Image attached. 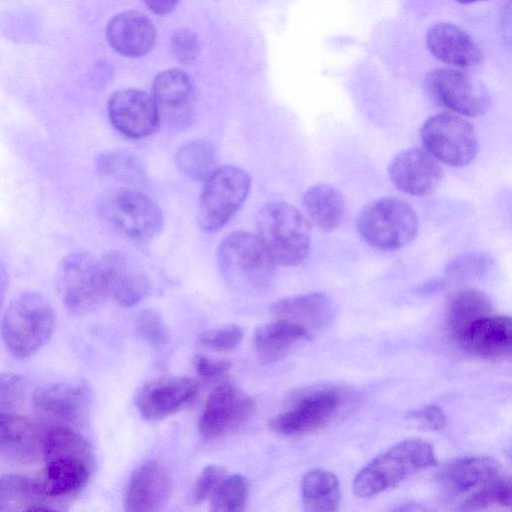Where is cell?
Wrapping results in <instances>:
<instances>
[{
	"label": "cell",
	"instance_id": "d590c367",
	"mask_svg": "<svg viewBox=\"0 0 512 512\" xmlns=\"http://www.w3.org/2000/svg\"><path fill=\"white\" fill-rule=\"evenodd\" d=\"M243 338V331L237 325H227L208 330L201 334V343L211 349L227 351L236 348Z\"/></svg>",
	"mask_w": 512,
	"mask_h": 512
},
{
	"label": "cell",
	"instance_id": "7c38bea8",
	"mask_svg": "<svg viewBox=\"0 0 512 512\" xmlns=\"http://www.w3.org/2000/svg\"><path fill=\"white\" fill-rule=\"evenodd\" d=\"M104 213L119 233L133 240L153 237L163 223L159 207L148 196L133 189H123L110 196Z\"/></svg>",
	"mask_w": 512,
	"mask_h": 512
},
{
	"label": "cell",
	"instance_id": "7bdbcfd3",
	"mask_svg": "<svg viewBox=\"0 0 512 512\" xmlns=\"http://www.w3.org/2000/svg\"><path fill=\"white\" fill-rule=\"evenodd\" d=\"M8 287V272L5 263L0 260V309Z\"/></svg>",
	"mask_w": 512,
	"mask_h": 512
},
{
	"label": "cell",
	"instance_id": "836d02e7",
	"mask_svg": "<svg viewBox=\"0 0 512 512\" xmlns=\"http://www.w3.org/2000/svg\"><path fill=\"white\" fill-rule=\"evenodd\" d=\"M248 494V483L243 476H224L210 497L209 508L214 512L241 511L246 505Z\"/></svg>",
	"mask_w": 512,
	"mask_h": 512
},
{
	"label": "cell",
	"instance_id": "cb8c5ba5",
	"mask_svg": "<svg viewBox=\"0 0 512 512\" xmlns=\"http://www.w3.org/2000/svg\"><path fill=\"white\" fill-rule=\"evenodd\" d=\"M33 403L40 415L62 424L82 420L88 405V391L77 383H52L39 387Z\"/></svg>",
	"mask_w": 512,
	"mask_h": 512
},
{
	"label": "cell",
	"instance_id": "1f68e13d",
	"mask_svg": "<svg viewBox=\"0 0 512 512\" xmlns=\"http://www.w3.org/2000/svg\"><path fill=\"white\" fill-rule=\"evenodd\" d=\"M175 160L184 175L203 182L219 167L214 147L204 140H191L181 145Z\"/></svg>",
	"mask_w": 512,
	"mask_h": 512
},
{
	"label": "cell",
	"instance_id": "b9f144b4",
	"mask_svg": "<svg viewBox=\"0 0 512 512\" xmlns=\"http://www.w3.org/2000/svg\"><path fill=\"white\" fill-rule=\"evenodd\" d=\"M146 7L155 14L165 15L171 13L180 0H143Z\"/></svg>",
	"mask_w": 512,
	"mask_h": 512
},
{
	"label": "cell",
	"instance_id": "e0dca14e",
	"mask_svg": "<svg viewBox=\"0 0 512 512\" xmlns=\"http://www.w3.org/2000/svg\"><path fill=\"white\" fill-rule=\"evenodd\" d=\"M388 172L395 187L413 196L431 193L443 177L439 161L426 150L418 148L397 154L391 161Z\"/></svg>",
	"mask_w": 512,
	"mask_h": 512
},
{
	"label": "cell",
	"instance_id": "2e32d148",
	"mask_svg": "<svg viewBox=\"0 0 512 512\" xmlns=\"http://www.w3.org/2000/svg\"><path fill=\"white\" fill-rule=\"evenodd\" d=\"M197 393V384L190 378H159L142 387L136 398V406L147 420H161L189 405Z\"/></svg>",
	"mask_w": 512,
	"mask_h": 512
},
{
	"label": "cell",
	"instance_id": "f1b7e54d",
	"mask_svg": "<svg viewBox=\"0 0 512 512\" xmlns=\"http://www.w3.org/2000/svg\"><path fill=\"white\" fill-rule=\"evenodd\" d=\"M42 484L16 474L0 475V511H52Z\"/></svg>",
	"mask_w": 512,
	"mask_h": 512
},
{
	"label": "cell",
	"instance_id": "277c9868",
	"mask_svg": "<svg viewBox=\"0 0 512 512\" xmlns=\"http://www.w3.org/2000/svg\"><path fill=\"white\" fill-rule=\"evenodd\" d=\"M55 314L50 302L39 292L25 291L7 307L1 335L7 350L17 358H27L51 338Z\"/></svg>",
	"mask_w": 512,
	"mask_h": 512
},
{
	"label": "cell",
	"instance_id": "d6a6232c",
	"mask_svg": "<svg viewBox=\"0 0 512 512\" xmlns=\"http://www.w3.org/2000/svg\"><path fill=\"white\" fill-rule=\"evenodd\" d=\"M96 169L101 175L123 183L136 184L145 178L139 159L126 150L101 153L96 160Z\"/></svg>",
	"mask_w": 512,
	"mask_h": 512
},
{
	"label": "cell",
	"instance_id": "8fae6325",
	"mask_svg": "<svg viewBox=\"0 0 512 512\" xmlns=\"http://www.w3.org/2000/svg\"><path fill=\"white\" fill-rule=\"evenodd\" d=\"M424 87L435 103L458 115L476 117L490 106L484 86L463 70L434 69L426 74Z\"/></svg>",
	"mask_w": 512,
	"mask_h": 512
},
{
	"label": "cell",
	"instance_id": "603a6c76",
	"mask_svg": "<svg viewBox=\"0 0 512 512\" xmlns=\"http://www.w3.org/2000/svg\"><path fill=\"white\" fill-rule=\"evenodd\" d=\"M106 38L119 54L136 58L147 54L154 47L157 31L144 13L128 10L110 19L106 27Z\"/></svg>",
	"mask_w": 512,
	"mask_h": 512
},
{
	"label": "cell",
	"instance_id": "e575fe53",
	"mask_svg": "<svg viewBox=\"0 0 512 512\" xmlns=\"http://www.w3.org/2000/svg\"><path fill=\"white\" fill-rule=\"evenodd\" d=\"M136 328L140 336L153 346H162L168 341V329L156 310H141L136 317Z\"/></svg>",
	"mask_w": 512,
	"mask_h": 512
},
{
	"label": "cell",
	"instance_id": "ffe728a7",
	"mask_svg": "<svg viewBox=\"0 0 512 512\" xmlns=\"http://www.w3.org/2000/svg\"><path fill=\"white\" fill-rule=\"evenodd\" d=\"M171 478L157 461H148L131 475L125 491L124 506L130 512H150L162 508L170 498Z\"/></svg>",
	"mask_w": 512,
	"mask_h": 512
},
{
	"label": "cell",
	"instance_id": "8d00e7d4",
	"mask_svg": "<svg viewBox=\"0 0 512 512\" xmlns=\"http://www.w3.org/2000/svg\"><path fill=\"white\" fill-rule=\"evenodd\" d=\"M172 53L183 63H192L200 53V42L195 32L180 28L173 32L170 39Z\"/></svg>",
	"mask_w": 512,
	"mask_h": 512
},
{
	"label": "cell",
	"instance_id": "9c48e42d",
	"mask_svg": "<svg viewBox=\"0 0 512 512\" xmlns=\"http://www.w3.org/2000/svg\"><path fill=\"white\" fill-rule=\"evenodd\" d=\"M420 136L429 154L453 167L468 165L477 154L476 131L458 114L439 113L431 116L423 123Z\"/></svg>",
	"mask_w": 512,
	"mask_h": 512
},
{
	"label": "cell",
	"instance_id": "5bb4252c",
	"mask_svg": "<svg viewBox=\"0 0 512 512\" xmlns=\"http://www.w3.org/2000/svg\"><path fill=\"white\" fill-rule=\"evenodd\" d=\"M107 111L113 127L129 138L150 136L161 122L152 96L135 88L115 92L108 101Z\"/></svg>",
	"mask_w": 512,
	"mask_h": 512
},
{
	"label": "cell",
	"instance_id": "60d3db41",
	"mask_svg": "<svg viewBox=\"0 0 512 512\" xmlns=\"http://www.w3.org/2000/svg\"><path fill=\"white\" fill-rule=\"evenodd\" d=\"M414 415L433 430H440L446 425V416L442 409L436 405L425 406Z\"/></svg>",
	"mask_w": 512,
	"mask_h": 512
},
{
	"label": "cell",
	"instance_id": "6da1fadb",
	"mask_svg": "<svg viewBox=\"0 0 512 512\" xmlns=\"http://www.w3.org/2000/svg\"><path fill=\"white\" fill-rule=\"evenodd\" d=\"M445 500L458 510L511 506V480L492 457L474 456L446 465L438 476Z\"/></svg>",
	"mask_w": 512,
	"mask_h": 512
},
{
	"label": "cell",
	"instance_id": "7a4b0ae2",
	"mask_svg": "<svg viewBox=\"0 0 512 512\" xmlns=\"http://www.w3.org/2000/svg\"><path fill=\"white\" fill-rule=\"evenodd\" d=\"M43 489L49 498H61L79 492L87 483L92 452L87 440L69 426L59 425L46 431Z\"/></svg>",
	"mask_w": 512,
	"mask_h": 512
},
{
	"label": "cell",
	"instance_id": "7402d4cb",
	"mask_svg": "<svg viewBox=\"0 0 512 512\" xmlns=\"http://www.w3.org/2000/svg\"><path fill=\"white\" fill-rule=\"evenodd\" d=\"M45 433L27 417L0 412V457L14 463L33 462L43 452Z\"/></svg>",
	"mask_w": 512,
	"mask_h": 512
},
{
	"label": "cell",
	"instance_id": "5b68a950",
	"mask_svg": "<svg viewBox=\"0 0 512 512\" xmlns=\"http://www.w3.org/2000/svg\"><path fill=\"white\" fill-rule=\"evenodd\" d=\"M256 235L276 265L295 266L308 255L310 229L304 216L285 202H270L256 215Z\"/></svg>",
	"mask_w": 512,
	"mask_h": 512
},
{
	"label": "cell",
	"instance_id": "44dd1931",
	"mask_svg": "<svg viewBox=\"0 0 512 512\" xmlns=\"http://www.w3.org/2000/svg\"><path fill=\"white\" fill-rule=\"evenodd\" d=\"M426 44L436 59L455 69H472L483 61V53L472 38L451 23L441 22L431 26Z\"/></svg>",
	"mask_w": 512,
	"mask_h": 512
},
{
	"label": "cell",
	"instance_id": "8992f818",
	"mask_svg": "<svg viewBox=\"0 0 512 512\" xmlns=\"http://www.w3.org/2000/svg\"><path fill=\"white\" fill-rule=\"evenodd\" d=\"M356 226L360 236L370 246L382 251H394L415 238L418 218L404 200L383 197L360 211Z\"/></svg>",
	"mask_w": 512,
	"mask_h": 512
},
{
	"label": "cell",
	"instance_id": "4316f807",
	"mask_svg": "<svg viewBox=\"0 0 512 512\" xmlns=\"http://www.w3.org/2000/svg\"><path fill=\"white\" fill-rule=\"evenodd\" d=\"M277 319L286 320L309 328L318 329L332 316L330 300L323 293H308L277 301L272 307Z\"/></svg>",
	"mask_w": 512,
	"mask_h": 512
},
{
	"label": "cell",
	"instance_id": "4dcf8cb0",
	"mask_svg": "<svg viewBox=\"0 0 512 512\" xmlns=\"http://www.w3.org/2000/svg\"><path fill=\"white\" fill-rule=\"evenodd\" d=\"M301 501L306 511H335L340 503L337 476L324 469L307 472L300 485Z\"/></svg>",
	"mask_w": 512,
	"mask_h": 512
},
{
	"label": "cell",
	"instance_id": "4fadbf2b",
	"mask_svg": "<svg viewBox=\"0 0 512 512\" xmlns=\"http://www.w3.org/2000/svg\"><path fill=\"white\" fill-rule=\"evenodd\" d=\"M255 409L252 398L232 383H223L209 394L199 419L200 434L218 439L245 423Z\"/></svg>",
	"mask_w": 512,
	"mask_h": 512
},
{
	"label": "cell",
	"instance_id": "f35d334b",
	"mask_svg": "<svg viewBox=\"0 0 512 512\" xmlns=\"http://www.w3.org/2000/svg\"><path fill=\"white\" fill-rule=\"evenodd\" d=\"M24 388V379L20 375L5 373L0 375V405L9 404L18 399Z\"/></svg>",
	"mask_w": 512,
	"mask_h": 512
},
{
	"label": "cell",
	"instance_id": "d6986e66",
	"mask_svg": "<svg viewBox=\"0 0 512 512\" xmlns=\"http://www.w3.org/2000/svg\"><path fill=\"white\" fill-rule=\"evenodd\" d=\"M467 353L487 360H501L511 354V319L488 315L471 323L455 339Z\"/></svg>",
	"mask_w": 512,
	"mask_h": 512
},
{
	"label": "cell",
	"instance_id": "ab89813d",
	"mask_svg": "<svg viewBox=\"0 0 512 512\" xmlns=\"http://www.w3.org/2000/svg\"><path fill=\"white\" fill-rule=\"evenodd\" d=\"M194 365L197 373L206 379L220 376L231 368L230 361L226 359H211L200 354L195 357Z\"/></svg>",
	"mask_w": 512,
	"mask_h": 512
},
{
	"label": "cell",
	"instance_id": "f546056e",
	"mask_svg": "<svg viewBox=\"0 0 512 512\" xmlns=\"http://www.w3.org/2000/svg\"><path fill=\"white\" fill-rule=\"evenodd\" d=\"M489 297L478 289H464L449 301L445 312V328L454 339L474 321L491 314Z\"/></svg>",
	"mask_w": 512,
	"mask_h": 512
},
{
	"label": "cell",
	"instance_id": "3957f363",
	"mask_svg": "<svg viewBox=\"0 0 512 512\" xmlns=\"http://www.w3.org/2000/svg\"><path fill=\"white\" fill-rule=\"evenodd\" d=\"M436 462L429 442L403 440L375 456L358 472L353 481V492L361 498L378 495Z\"/></svg>",
	"mask_w": 512,
	"mask_h": 512
},
{
	"label": "cell",
	"instance_id": "30bf717a",
	"mask_svg": "<svg viewBox=\"0 0 512 512\" xmlns=\"http://www.w3.org/2000/svg\"><path fill=\"white\" fill-rule=\"evenodd\" d=\"M217 259L227 276L256 287L270 281L276 265L258 236L247 231H235L224 238Z\"/></svg>",
	"mask_w": 512,
	"mask_h": 512
},
{
	"label": "cell",
	"instance_id": "484cf974",
	"mask_svg": "<svg viewBox=\"0 0 512 512\" xmlns=\"http://www.w3.org/2000/svg\"><path fill=\"white\" fill-rule=\"evenodd\" d=\"M310 336V331L303 326L277 319L258 327L254 342L259 359L264 363H273L284 358Z\"/></svg>",
	"mask_w": 512,
	"mask_h": 512
},
{
	"label": "cell",
	"instance_id": "ee69618b",
	"mask_svg": "<svg viewBox=\"0 0 512 512\" xmlns=\"http://www.w3.org/2000/svg\"><path fill=\"white\" fill-rule=\"evenodd\" d=\"M456 1L459 3H463V4H469V3H474V2L484 1V0H456Z\"/></svg>",
	"mask_w": 512,
	"mask_h": 512
},
{
	"label": "cell",
	"instance_id": "d4e9b609",
	"mask_svg": "<svg viewBox=\"0 0 512 512\" xmlns=\"http://www.w3.org/2000/svg\"><path fill=\"white\" fill-rule=\"evenodd\" d=\"M100 260L108 296L122 306H133L148 293V278L134 268L130 261L118 251H110Z\"/></svg>",
	"mask_w": 512,
	"mask_h": 512
},
{
	"label": "cell",
	"instance_id": "ba28073f",
	"mask_svg": "<svg viewBox=\"0 0 512 512\" xmlns=\"http://www.w3.org/2000/svg\"><path fill=\"white\" fill-rule=\"evenodd\" d=\"M250 186V176L241 168L218 167L204 181L198 203L199 226L209 232L221 229L241 208Z\"/></svg>",
	"mask_w": 512,
	"mask_h": 512
},
{
	"label": "cell",
	"instance_id": "9a60e30c",
	"mask_svg": "<svg viewBox=\"0 0 512 512\" xmlns=\"http://www.w3.org/2000/svg\"><path fill=\"white\" fill-rule=\"evenodd\" d=\"M340 397L333 390H318L298 399L289 409L275 416L271 429L283 435H297L317 430L336 414Z\"/></svg>",
	"mask_w": 512,
	"mask_h": 512
},
{
	"label": "cell",
	"instance_id": "83f0119b",
	"mask_svg": "<svg viewBox=\"0 0 512 512\" xmlns=\"http://www.w3.org/2000/svg\"><path fill=\"white\" fill-rule=\"evenodd\" d=\"M303 207L309 220L325 232L337 229L345 214L342 193L327 183L310 187L303 195Z\"/></svg>",
	"mask_w": 512,
	"mask_h": 512
},
{
	"label": "cell",
	"instance_id": "52a82bcc",
	"mask_svg": "<svg viewBox=\"0 0 512 512\" xmlns=\"http://www.w3.org/2000/svg\"><path fill=\"white\" fill-rule=\"evenodd\" d=\"M56 287L66 309L84 314L108 296L100 260L86 252L66 255L59 263Z\"/></svg>",
	"mask_w": 512,
	"mask_h": 512
},
{
	"label": "cell",
	"instance_id": "ac0fdd59",
	"mask_svg": "<svg viewBox=\"0 0 512 512\" xmlns=\"http://www.w3.org/2000/svg\"><path fill=\"white\" fill-rule=\"evenodd\" d=\"M151 96L161 120L175 128L189 125L193 114V86L184 71L173 68L158 73L152 84Z\"/></svg>",
	"mask_w": 512,
	"mask_h": 512
},
{
	"label": "cell",
	"instance_id": "74e56055",
	"mask_svg": "<svg viewBox=\"0 0 512 512\" xmlns=\"http://www.w3.org/2000/svg\"><path fill=\"white\" fill-rule=\"evenodd\" d=\"M224 476V470L221 467L217 465L206 466L192 488L191 502L196 505L210 498Z\"/></svg>",
	"mask_w": 512,
	"mask_h": 512
}]
</instances>
